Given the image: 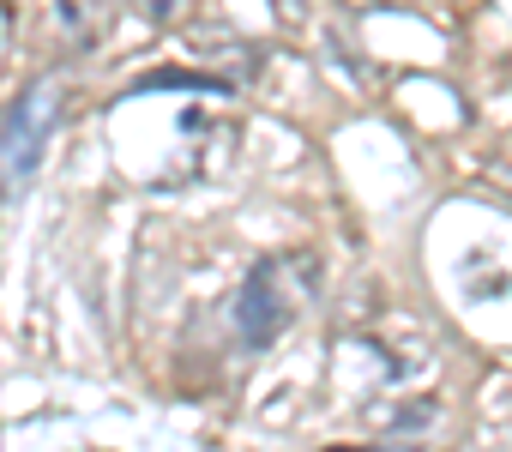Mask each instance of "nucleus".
<instances>
[{
	"instance_id": "obj_4",
	"label": "nucleus",
	"mask_w": 512,
	"mask_h": 452,
	"mask_svg": "<svg viewBox=\"0 0 512 452\" xmlns=\"http://www.w3.org/2000/svg\"><path fill=\"white\" fill-rule=\"evenodd\" d=\"M13 37H19V31H13V7H7V0H0V67L13 61Z\"/></svg>"
},
{
	"instance_id": "obj_1",
	"label": "nucleus",
	"mask_w": 512,
	"mask_h": 452,
	"mask_svg": "<svg viewBox=\"0 0 512 452\" xmlns=\"http://www.w3.org/2000/svg\"><path fill=\"white\" fill-rule=\"evenodd\" d=\"M314 284H320V266L308 254H272V260H260V266L247 272L241 296H235V332H241V344L247 350H266L272 338H284L302 320Z\"/></svg>"
},
{
	"instance_id": "obj_5",
	"label": "nucleus",
	"mask_w": 512,
	"mask_h": 452,
	"mask_svg": "<svg viewBox=\"0 0 512 452\" xmlns=\"http://www.w3.org/2000/svg\"><path fill=\"white\" fill-rule=\"evenodd\" d=\"M139 7H145V19H151V25H163V19H175V13H181V0H139Z\"/></svg>"
},
{
	"instance_id": "obj_2",
	"label": "nucleus",
	"mask_w": 512,
	"mask_h": 452,
	"mask_svg": "<svg viewBox=\"0 0 512 452\" xmlns=\"http://www.w3.org/2000/svg\"><path fill=\"white\" fill-rule=\"evenodd\" d=\"M55 85H31L7 115H0V157H7V175H31L43 145H49V127H55Z\"/></svg>"
},
{
	"instance_id": "obj_3",
	"label": "nucleus",
	"mask_w": 512,
	"mask_h": 452,
	"mask_svg": "<svg viewBox=\"0 0 512 452\" xmlns=\"http://www.w3.org/2000/svg\"><path fill=\"white\" fill-rule=\"evenodd\" d=\"M55 25L73 49H91L103 37V0H55Z\"/></svg>"
}]
</instances>
